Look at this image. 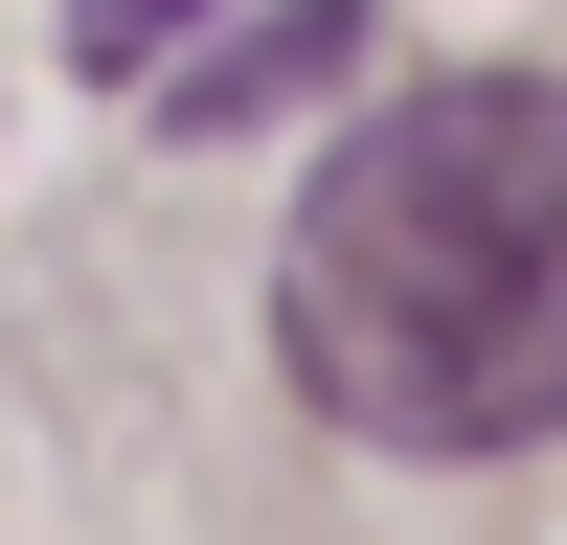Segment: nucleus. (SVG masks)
Returning a JSON list of instances; mask_svg holds the SVG:
<instances>
[{"label":"nucleus","mask_w":567,"mask_h":545,"mask_svg":"<svg viewBox=\"0 0 567 545\" xmlns=\"http://www.w3.org/2000/svg\"><path fill=\"white\" fill-rule=\"evenodd\" d=\"M272 363L363 454H523L567 432V69H454L296 182Z\"/></svg>","instance_id":"1"},{"label":"nucleus","mask_w":567,"mask_h":545,"mask_svg":"<svg viewBox=\"0 0 567 545\" xmlns=\"http://www.w3.org/2000/svg\"><path fill=\"white\" fill-rule=\"evenodd\" d=\"M341 69H363V0H250V23H205L159 69V136H272V114H318Z\"/></svg>","instance_id":"2"},{"label":"nucleus","mask_w":567,"mask_h":545,"mask_svg":"<svg viewBox=\"0 0 567 545\" xmlns=\"http://www.w3.org/2000/svg\"><path fill=\"white\" fill-rule=\"evenodd\" d=\"M205 23H250V0H69V69H114V91H159Z\"/></svg>","instance_id":"3"}]
</instances>
